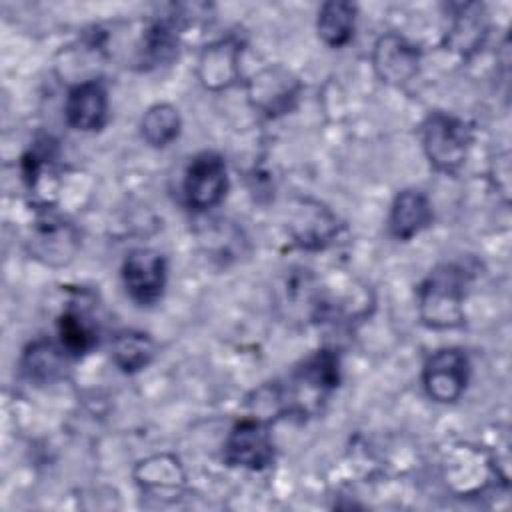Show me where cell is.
<instances>
[{
  "label": "cell",
  "mask_w": 512,
  "mask_h": 512,
  "mask_svg": "<svg viewBox=\"0 0 512 512\" xmlns=\"http://www.w3.org/2000/svg\"><path fill=\"white\" fill-rule=\"evenodd\" d=\"M134 478L142 492L164 502L178 500L186 486L184 470L178 458L170 454H154L138 462L134 468Z\"/></svg>",
  "instance_id": "cell-11"
},
{
  "label": "cell",
  "mask_w": 512,
  "mask_h": 512,
  "mask_svg": "<svg viewBox=\"0 0 512 512\" xmlns=\"http://www.w3.org/2000/svg\"><path fill=\"white\" fill-rule=\"evenodd\" d=\"M240 42L236 38H222L202 52L198 60V78L208 90H222L232 86L240 76Z\"/></svg>",
  "instance_id": "cell-12"
},
{
  "label": "cell",
  "mask_w": 512,
  "mask_h": 512,
  "mask_svg": "<svg viewBox=\"0 0 512 512\" xmlns=\"http://www.w3.org/2000/svg\"><path fill=\"white\" fill-rule=\"evenodd\" d=\"M142 138L154 146H168L180 132V114L170 104H154L150 106L140 122Z\"/></svg>",
  "instance_id": "cell-21"
},
{
  "label": "cell",
  "mask_w": 512,
  "mask_h": 512,
  "mask_svg": "<svg viewBox=\"0 0 512 512\" xmlns=\"http://www.w3.org/2000/svg\"><path fill=\"white\" fill-rule=\"evenodd\" d=\"M338 380V356L332 350H318L292 372L288 378V398L282 400L290 412H316L338 386Z\"/></svg>",
  "instance_id": "cell-2"
},
{
  "label": "cell",
  "mask_w": 512,
  "mask_h": 512,
  "mask_svg": "<svg viewBox=\"0 0 512 512\" xmlns=\"http://www.w3.org/2000/svg\"><path fill=\"white\" fill-rule=\"evenodd\" d=\"M468 272L454 264H438L418 288V314L422 322L436 330L458 328L464 324V300Z\"/></svg>",
  "instance_id": "cell-1"
},
{
  "label": "cell",
  "mask_w": 512,
  "mask_h": 512,
  "mask_svg": "<svg viewBox=\"0 0 512 512\" xmlns=\"http://www.w3.org/2000/svg\"><path fill=\"white\" fill-rule=\"evenodd\" d=\"M166 274V258L152 248L132 250L122 264V282L126 292L134 302L144 306H150L162 298Z\"/></svg>",
  "instance_id": "cell-5"
},
{
  "label": "cell",
  "mask_w": 512,
  "mask_h": 512,
  "mask_svg": "<svg viewBox=\"0 0 512 512\" xmlns=\"http://www.w3.org/2000/svg\"><path fill=\"white\" fill-rule=\"evenodd\" d=\"M180 18H160L150 22L140 40L138 64L142 70L164 66L178 54Z\"/></svg>",
  "instance_id": "cell-15"
},
{
  "label": "cell",
  "mask_w": 512,
  "mask_h": 512,
  "mask_svg": "<svg viewBox=\"0 0 512 512\" xmlns=\"http://www.w3.org/2000/svg\"><path fill=\"white\" fill-rule=\"evenodd\" d=\"M432 204L420 190H402L390 208L388 230L396 240H410L432 222Z\"/></svg>",
  "instance_id": "cell-14"
},
{
  "label": "cell",
  "mask_w": 512,
  "mask_h": 512,
  "mask_svg": "<svg viewBox=\"0 0 512 512\" xmlns=\"http://www.w3.org/2000/svg\"><path fill=\"white\" fill-rule=\"evenodd\" d=\"M224 460L230 466L264 470L274 460V442L268 426L256 418H244L232 426L224 440Z\"/></svg>",
  "instance_id": "cell-4"
},
{
  "label": "cell",
  "mask_w": 512,
  "mask_h": 512,
  "mask_svg": "<svg viewBox=\"0 0 512 512\" xmlns=\"http://www.w3.org/2000/svg\"><path fill=\"white\" fill-rule=\"evenodd\" d=\"M60 346L70 356H82L90 352L98 342V330L90 316L78 308H68L58 318Z\"/></svg>",
  "instance_id": "cell-20"
},
{
  "label": "cell",
  "mask_w": 512,
  "mask_h": 512,
  "mask_svg": "<svg viewBox=\"0 0 512 512\" xmlns=\"http://www.w3.org/2000/svg\"><path fill=\"white\" fill-rule=\"evenodd\" d=\"M470 376L468 356L458 348L434 352L422 370L426 394L436 402H456L466 390Z\"/></svg>",
  "instance_id": "cell-6"
},
{
  "label": "cell",
  "mask_w": 512,
  "mask_h": 512,
  "mask_svg": "<svg viewBox=\"0 0 512 512\" xmlns=\"http://www.w3.org/2000/svg\"><path fill=\"white\" fill-rule=\"evenodd\" d=\"M356 24V6L350 2H324L318 12V36L324 44L340 48L350 42Z\"/></svg>",
  "instance_id": "cell-18"
},
{
  "label": "cell",
  "mask_w": 512,
  "mask_h": 512,
  "mask_svg": "<svg viewBox=\"0 0 512 512\" xmlns=\"http://www.w3.org/2000/svg\"><path fill=\"white\" fill-rule=\"evenodd\" d=\"M80 248L78 230L56 216H44L34 222L28 238L30 254L46 266H64L74 260Z\"/></svg>",
  "instance_id": "cell-8"
},
{
  "label": "cell",
  "mask_w": 512,
  "mask_h": 512,
  "mask_svg": "<svg viewBox=\"0 0 512 512\" xmlns=\"http://www.w3.org/2000/svg\"><path fill=\"white\" fill-rule=\"evenodd\" d=\"M228 188L226 164L216 152L198 154L184 176V198L192 210H208L222 202Z\"/></svg>",
  "instance_id": "cell-7"
},
{
  "label": "cell",
  "mask_w": 512,
  "mask_h": 512,
  "mask_svg": "<svg viewBox=\"0 0 512 512\" xmlns=\"http://www.w3.org/2000/svg\"><path fill=\"white\" fill-rule=\"evenodd\" d=\"M108 116V94L100 80H82L68 90L64 118L74 130L90 132L104 126Z\"/></svg>",
  "instance_id": "cell-10"
},
{
  "label": "cell",
  "mask_w": 512,
  "mask_h": 512,
  "mask_svg": "<svg viewBox=\"0 0 512 512\" xmlns=\"http://www.w3.org/2000/svg\"><path fill=\"white\" fill-rule=\"evenodd\" d=\"M420 50L396 32L380 36L372 50V66L376 76L392 86H402L418 74Z\"/></svg>",
  "instance_id": "cell-9"
},
{
  "label": "cell",
  "mask_w": 512,
  "mask_h": 512,
  "mask_svg": "<svg viewBox=\"0 0 512 512\" xmlns=\"http://www.w3.org/2000/svg\"><path fill=\"white\" fill-rule=\"evenodd\" d=\"M154 342L140 330H120L112 340V362L122 372H138L154 358Z\"/></svg>",
  "instance_id": "cell-19"
},
{
  "label": "cell",
  "mask_w": 512,
  "mask_h": 512,
  "mask_svg": "<svg viewBox=\"0 0 512 512\" xmlns=\"http://www.w3.org/2000/svg\"><path fill=\"white\" fill-rule=\"evenodd\" d=\"M470 128L444 112H432L422 124V146L438 172L454 174L466 160Z\"/></svg>",
  "instance_id": "cell-3"
},
{
  "label": "cell",
  "mask_w": 512,
  "mask_h": 512,
  "mask_svg": "<svg viewBox=\"0 0 512 512\" xmlns=\"http://www.w3.org/2000/svg\"><path fill=\"white\" fill-rule=\"evenodd\" d=\"M298 84L282 68H266L250 82V98L268 116L288 112L296 100Z\"/></svg>",
  "instance_id": "cell-13"
},
{
  "label": "cell",
  "mask_w": 512,
  "mask_h": 512,
  "mask_svg": "<svg viewBox=\"0 0 512 512\" xmlns=\"http://www.w3.org/2000/svg\"><path fill=\"white\" fill-rule=\"evenodd\" d=\"M68 352L50 340H36L28 344L20 358V372L30 382L42 386L62 380L68 368Z\"/></svg>",
  "instance_id": "cell-16"
},
{
  "label": "cell",
  "mask_w": 512,
  "mask_h": 512,
  "mask_svg": "<svg viewBox=\"0 0 512 512\" xmlns=\"http://www.w3.org/2000/svg\"><path fill=\"white\" fill-rule=\"evenodd\" d=\"M486 28V12L482 4H458L452 12V26L448 30L446 44L464 56L472 54L480 48Z\"/></svg>",
  "instance_id": "cell-17"
}]
</instances>
